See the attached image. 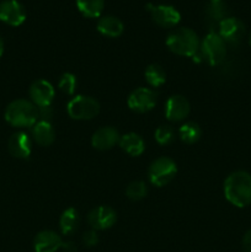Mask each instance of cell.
<instances>
[{
    "label": "cell",
    "instance_id": "6da1fadb",
    "mask_svg": "<svg viewBox=\"0 0 251 252\" xmlns=\"http://www.w3.org/2000/svg\"><path fill=\"white\" fill-rule=\"evenodd\" d=\"M226 201L238 208L251 204V175L246 171H234L224 181Z\"/></svg>",
    "mask_w": 251,
    "mask_h": 252
},
{
    "label": "cell",
    "instance_id": "7a4b0ae2",
    "mask_svg": "<svg viewBox=\"0 0 251 252\" xmlns=\"http://www.w3.org/2000/svg\"><path fill=\"white\" fill-rule=\"evenodd\" d=\"M4 117L12 127H32L38 120V107L32 101L19 98L7 105Z\"/></svg>",
    "mask_w": 251,
    "mask_h": 252
},
{
    "label": "cell",
    "instance_id": "3957f363",
    "mask_svg": "<svg viewBox=\"0 0 251 252\" xmlns=\"http://www.w3.org/2000/svg\"><path fill=\"white\" fill-rule=\"evenodd\" d=\"M166 46L177 56L192 58L199 51L201 42L193 30L188 27H180L170 32L166 38Z\"/></svg>",
    "mask_w": 251,
    "mask_h": 252
},
{
    "label": "cell",
    "instance_id": "277c9868",
    "mask_svg": "<svg viewBox=\"0 0 251 252\" xmlns=\"http://www.w3.org/2000/svg\"><path fill=\"white\" fill-rule=\"evenodd\" d=\"M177 174L176 162L167 157H161L155 159L150 164L148 170V177L150 184L157 187L166 186L174 180Z\"/></svg>",
    "mask_w": 251,
    "mask_h": 252
},
{
    "label": "cell",
    "instance_id": "5b68a950",
    "mask_svg": "<svg viewBox=\"0 0 251 252\" xmlns=\"http://www.w3.org/2000/svg\"><path fill=\"white\" fill-rule=\"evenodd\" d=\"M68 115L73 120L88 121L93 120L100 112V103L90 96H74L66 106Z\"/></svg>",
    "mask_w": 251,
    "mask_h": 252
},
{
    "label": "cell",
    "instance_id": "8992f818",
    "mask_svg": "<svg viewBox=\"0 0 251 252\" xmlns=\"http://www.w3.org/2000/svg\"><path fill=\"white\" fill-rule=\"evenodd\" d=\"M199 52L209 65H218L226 56V43L217 32H209L201 42Z\"/></svg>",
    "mask_w": 251,
    "mask_h": 252
},
{
    "label": "cell",
    "instance_id": "52a82bcc",
    "mask_svg": "<svg viewBox=\"0 0 251 252\" xmlns=\"http://www.w3.org/2000/svg\"><path fill=\"white\" fill-rule=\"evenodd\" d=\"M145 7L150 12L153 21L165 29H171L181 21V14L171 5L148 4Z\"/></svg>",
    "mask_w": 251,
    "mask_h": 252
},
{
    "label": "cell",
    "instance_id": "ba28073f",
    "mask_svg": "<svg viewBox=\"0 0 251 252\" xmlns=\"http://www.w3.org/2000/svg\"><path fill=\"white\" fill-rule=\"evenodd\" d=\"M128 107L138 113H144L153 110L157 105V95L149 88H138L128 96Z\"/></svg>",
    "mask_w": 251,
    "mask_h": 252
},
{
    "label": "cell",
    "instance_id": "9c48e42d",
    "mask_svg": "<svg viewBox=\"0 0 251 252\" xmlns=\"http://www.w3.org/2000/svg\"><path fill=\"white\" fill-rule=\"evenodd\" d=\"M117 221V213L108 206H98L91 209L88 216V223L94 230H106Z\"/></svg>",
    "mask_w": 251,
    "mask_h": 252
},
{
    "label": "cell",
    "instance_id": "30bf717a",
    "mask_svg": "<svg viewBox=\"0 0 251 252\" xmlns=\"http://www.w3.org/2000/svg\"><path fill=\"white\" fill-rule=\"evenodd\" d=\"M218 34L225 43L238 44L245 34V25L236 17H225L219 22Z\"/></svg>",
    "mask_w": 251,
    "mask_h": 252
},
{
    "label": "cell",
    "instance_id": "8fae6325",
    "mask_svg": "<svg viewBox=\"0 0 251 252\" xmlns=\"http://www.w3.org/2000/svg\"><path fill=\"white\" fill-rule=\"evenodd\" d=\"M29 94L32 102L38 106L39 108L51 106V103L54 100L56 91H54L53 85L49 81L44 80V79H38L31 84Z\"/></svg>",
    "mask_w": 251,
    "mask_h": 252
},
{
    "label": "cell",
    "instance_id": "7c38bea8",
    "mask_svg": "<svg viewBox=\"0 0 251 252\" xmlns=\"http://www.w3.org/2000/svg\"><path fill=\"white\" fill-rule=\"evenodd\" d=\"M26 20V10L17 0L0 2V21L10 26H20Z\"/></svg>",
    "mask_w": 251,
    "mask_h": 252
},
{
    "label": "cell",
    "instance_id": "4fadbf2b",
    "mask_svg": "<svg viewBox=\"0 0 251 252\" xmlns=\"http://www.w3.org/2000/svg\"><path fill=\"white\" fill-rule=\"evenodd\" d=\"M189 102L181 95L170 96L165 103V116L169 121L179 122L189 115Z\"/></svg>",
    "mask_w": 251,
    "mask_h": 252
},
{
    "label": "cell",
    "instance_id": "5bb4252c",
    "mask_svg": "<svg viewBox=\"0 0 251 252\" xmlns=\"http://www.w3.org/2000/svg\"><path fill=\"white\" fill-rule=\"evenodd\" d=\"M7 148L12 157L17 159H27L31 155L32 140L27 133H14L7 142Z\"/></svg>",
    "mask_w": 251,
    "mask_h": 252
},
{
    "label": "cell",
    "instance_id": "9a60e30c",
    "mask_svg": "<svg viewBox=\"0 0 251 252\" xmlns=\"http://www.w3.org/2000/svg\"><path fill=\"white\" fill-rule=\"evenodd\" d=\"M61 235L53 230H43L36 235L33 240L34 252H57L62 248Z\"/></svg>",
    "mask_w": 251,
    "mask_h": 252
},
{
    "label": "cell",
    "instance_id": "2e32d148",
    "mask_svg": "<svg viewBox=\"0 0 251 252\" xmlns=\"http://www.w3.org/2000/svg\"><path fill=\"white\" fill-rule=\"evenodd\" d=\"M120 134L113 127H102L91 137V144L97 150H108L120 142Z\"/></svg>",
    "mask_w": 251,
    "mask_h": 252
},
{
    "label": "cell",
    "instance_id": "e0dca14e",
    "mask_svg": "<svg viewBox=\"0 0 251 252\" xmlns=\"http://www.w3.org/2000/svg\"><path fill=\"white\" fill-rule=\"evenodd\" d=\"M97 31L103 36L116 38L123 33L125 25L118 17L112 16V15H106V16L100 17V20L97 21Z\"/></svg>",
    "mask_w": 251,
    "mask_h": 252
},
{
    "label": "cell",
    "instance_id": "ac0fdd59",
    "mask_svg": "<svg viewBox=\"0 0 251 252\" xmlns=\"http://www.w3.org/2000/svg\"><path fill=\"white\" fill-rule=\"evenodd\" d=\"M32 137L37 144L42 145V147H48L54 142L56 133H54V128L52 127L49 122L37 121L32 126Z\"/></svg>",
    "mask_w": 251,
    "mask_h": 252
},
{
    "label": "cell",
    "instance_id": "d6986e66",
    "mask_svg": "<svg viewBox=\"0 0 251 252\" xmlns=\"http://www.w3.org/2000/svg\"><path fill=\"white\" fill-rule=\"evenodd\" d=\"M120 147L123 152L127 153L130 157H139L145 149V143L143 138L137 133H127L120 138Z\"/></svg>",
    "mask_w": 251,
    "mask_h": 252
},
{
    "label": "cell",
    "instance_id": "ffe728a7",
    "mask_svg": "<svg viewBox=\"0 0 251 252\" xmlns=\"http://www.w3.org/2000/svg\"><path fill=\"white\" fill-rule=\"evenodd\" d=\"M79 213L75 208L69 207L62 213L61 219H59V228L63 235H73L79 226Z\"/></svg>",
    "mask_w": 251,
    "mask_h": 252
},
{
    "label": "cell",
    "instance_id": "44dd1931",
    "mask_svg": "<svg viewBox=\"0 0 251 252\" xmlns=\"http://www.w3.org/2000/svg\"><path fill=\"white\" fill-rule=\"evenodd\" d=\"M76 7L83 16L96 19L105 9V0H76Z\"/></svg>",
    "mask_w": 251,
    "mask_h": 252
},
{
    "label": "cell",
    "instance_id": "7402d4cb",
    "mask_svg": "<svg viewBox=\"0 0 251 252\" xmlns=\"http://www.w3.org/2000/svg\"><path fill=\"white\" fill-rule=\"evenodd\" d=\"M179 135L181 140L186 144H193L198 142L202 135L201 127L196 122H186L180 127Z\"/></svg>",
    "mask_w": 251,
    "mask_h": 252
},
{
    "label": "cell",
    "instance_id": "603a6c76",
    "mask_svg": "<svg viewBox=\"0 0 251 252\" xmlns=\"http://www.w3.org/2000/svg\"><path fill=\"white\" fill-rule=\"evenodd\" d=\"M145 79L152 88H159L166 80V73L159 64H150L145 70Z\"/></svg>",
    "mask_w": 251,
    "mask_h": 252
},
{
    "label": "cell",
    "instance_id": "cb8c5ba5",
    "mask_svg": "<svg viewBox=\"0 0 251 252\" xmlns=\"http://www.w3.org/2000/svg\"><path fill=\"white\" fill-rule=\"evenodd\" d=\"M147 185L143 181H133L128 185L127 189H126V196L130 199V201H140L147 196Z\"/></svg>",
    "mask_w": 251,
    "mask_h": 252
},
{
    "label": "cell",
    "instance_id": "d4e9b609",
    "mask_svg": "<svg viewBox=\"0 0 251 252\" xmlns=\"http://www.w3.org/2000/svg\"><path fill=\"white\" fill-rule=\"evenodd\" d=\"M228 6L223 1L219 2H209V5L206 9V14L209 19L217 20L220 22L225 17H228Z\"/></svg>",
    "mask_w": 251,
    "mask_h": 252
},
{
    "label": "cell",
    "instance_id": "484cf974",
    "mask_svg": "<svg viewBox=\"0 0 251 252\" xmlns=\"http://www.w3.org/2000/svg\"><path fill=\"white\" fill-rule=\"evenodd\" d=\"M76 85H78V81H76L75 75L71 73H64L63 75L61 76V79H59V90L63 91L66 95H73V94L75 93Z\"/></svg>",
    "mask_w": 251,
    "mask_h": 252
},
{
    "label": "cell",
    "instance_id": "4316f807",
    "mask_svg": "<svg viewBox=\"0 0 251 252\" xmlns=\"http://www.w3.org/2000/svg\"><path fill=\"white\" fill-rule=\"evenodd\" d=\"M155 139L160 145H167L174 142L175 130L171 126H160L155 130Z\"/></svg>",
    "mask_w": 251,
    "mask_h": 252
},
{
    "label": "cell",
    "instance_id": "83f0119b",
    "mask_svg": "<svg viewBox=\"0 0 251 252\" xmlns=\"http://www.w3.org/2000/svg\"><path fill=\"white\" fill-rule=\"evenodd\" d=\"M83 243H84V245L88 246V248H94V246L97 245L98 244L97 231L94 230V229H91V230L84 233Z\"/></svg>",
    "mask_w": 251,
    "mask_h": 252
},
{
    "label": "cell",
    "instance_id": "f1b7e54d",
    "mask_svg": "<svg viewBox=\"0 0 251 252\" xmlns=\"http://www.w3.org/2000/svg\"><path fill=\"white\" fill-rule=\"evenodd\" d=\"M52 117H53V108H52L51 106H46V107L38 108L39 121H44V122L51 123Z\"/></svg>",
    "mask_w": 251,
    "mask_h": 252
},
{
    "label": "cell",
    "instance_id": "f546056e",
    "mask_svg": "<svg viewBox=\"0 0 251 252\" xmlns=\"http://www.w3.org/2000/svg\"><path fill=\"white\" fill-rule=\"evenodd\" d=\"M241 245H243L244 252H251V229L245 233Z\"/></svg>",
    "mask_w": 251,
    "mask_h": 252
},
{
    "label": "cell",
    "instance_id": "4dcf8cb0",
    "mask_svg": "<svg viewBox=\"0 0 251 252\" xmlns=\"http://www.w3.org/2000/svg\"><path fill=\"white\" fill-rule=\"evenodd\" d=\"M61 249L63 250V252H76L78 251V248H76L75 243H73V241H63Z\"/></svg>",
    "mask_w": 251,
    "mask_h": 252
},
{
    "label": "cell",
    "instance_id": "1f68e13d",
    "mask_svg": "<svg viewBox=\"0 0 251 252\" xmlns=\"http://www.w3.org/2000/svg\"><path fill=\"white\" fill-rule=\"evenodd\" d=\"M2 53H4V41H2L1 36H0V58H1Z\"/></svg>",
    "mask_w": 251,
    "mask_h": 252
},
{
    "label": "cell",
    "instance_id": "d6a6232c",
    "mask_svg": "<svg viewBox=\"0 0 251 252\" xmlns=\"http://www.w3.org/2000/svg\"><path fill=\"white\" fill-rule=\"evenodd\" d=\"M219 1H223V0H209V2H219Z\"/></svg>",
    "mask_w": 251,
    "mask_h": 252
},
{
    "label": "cell",
    "instance_id": "836d02e7",
    "mask_svg": "<svg viewBox=\"0 0 251 252\" xmlns=\"http://www.w3.org/2000/svg\"><path fill=\"white\" fill-rule=\"evenodd\" d=\"M249 44L251 46V32H250V34H249Z\"/></svg>",
    "mask_w": 251,
    "mask_h": 252
}]
</instances>
